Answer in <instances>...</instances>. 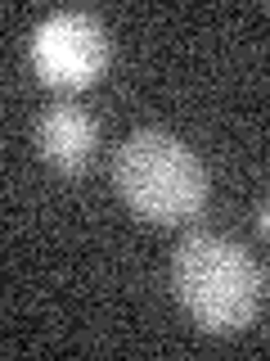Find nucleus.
<instances>
[{"label":"nucleus","instance_id":"nucleus-3","mask_svg":"<svg viewBox=\"0 0 270 361\" xmlns=\"http://www.w3.org/2000/svg\"><path fill=\"white\" fill-rule=\"evenodd\" d=\"M32 63L50 86L82 90L108 63V32L86 9H54L32 32Z\"/></svg>","mask_w":270,"mask_h":361},{"label":"nucleus","instance_id":"nucleus-4","mask_svg":"<svg viewBox=\"0 0 270 361\" xmlns=\"http://www.w3.org/2000/svg\"><path fill=\"white\" fill-rule=\"evenodd\" d=\"M95 140H99V127L86 109L77 104H54L41 113L37 122V145H41V158L63 176H77L90 167L95 158Z\"/></svg>","mask_w":270,"mask_h":361},{"label":"nucleus","instance_id":"nucleus-5","mask_svg":"<svg viewBox=\"0 0 270 361\" xmlns=\"http://www.w3.org/2000/svg\"><path fill=\"white\" fill-rule=\"evenodd\" d=\"M257 226H262V231H266V240H270V199L262 203V208H257Z\"/></svg>","mask_w":270,"mask_h":361},{"label":"nucleus","instance_id":"nucleus-1","mask_svg":"<svg viewBox=\"0 0 270 361\" xmlns=\"http://www.w3.org/2000/svg\"><path fill=\"white\" fill-rule=\"evenodd\" d=\"M172 293L207 334H239L262 307V267L221 231H189L172 248Z\"/></svg>","mask_w":270,"mask_h":361},{"label":"nucleus","instance_id":"nucleus-2","mask_svg":"<svg viewBox=\"0 0 270 361\" xmlns=\"http://www.w3.org/2000/svg\"><path fill=\"white\" fill-rule=\"evenodd\" d=\"M112 185L135 217L158 226H180L198 217V208L207 203V172L198 154L158 127H140L117 145Z\"/></svg>","mask_w":270,"mask_h":361}]
</instances>
